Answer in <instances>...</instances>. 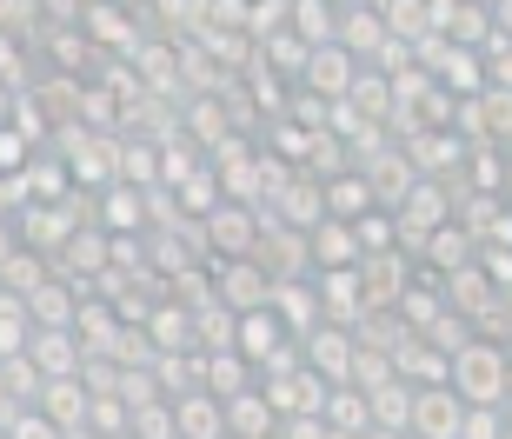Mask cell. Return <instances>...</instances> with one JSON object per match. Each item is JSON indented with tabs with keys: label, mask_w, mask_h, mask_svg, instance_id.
Segmentation results:
<instances>
[{
	"label": "cell",
	"mask_w": 512,
	"mask_h": 439,
	"mask_svg": "<svg viewBox=\"0 0 512 439\" xmlns=\"http://www.w3.org/2000/svg\"><path fill=\"white\" fill-rule=\"evenodd\" d=\"M446 386L459 393V406H506L512 393V346L473 340L446 360Z\"/></svg>",
	"instance_id": "1"
},
{
	"label": "cell",
	"mask_w": 512,
	"mask_h": 439,
	"mask_svg": "<svg viewBox=\"0 0 512 439\" xmlns=\"http://www.w3.org/2000/svg\"><path fill=\"white\" fill-rule=\"evenodd\" d=\"M200 247H207V267L253 260V247H260V213H253V207H233V200H220V207L200 220Z\"/></svg>",
	"instance_id": "2"
},
{
	"label": "cell",
	"mask_w": 512,
	"mask_h": 439,
	"mask_svg": "<svg viewBox=\"0 0 512 439\" xmlns=\"http://www.w3.org/2000/svg\"><path fill=\"white\" fill-rule=\"evenodd\" d=\"M80 34L100 60H133L147 27H140V7H80Z\"/></svg>",
	"instance_id": "3"
},
{
	"label": "cell",
	"mask_w": 512,
	"mask_h": 439,
	"mask_svg": "<svg viewBox=\"0 0 512 439\" xmlns=\"http://www.w3.org/2000/svg\"><path fill=\"white\" fill-rule=\"evenodd\" d=\"M253 267H260L273 287H286V280H313V253H306V233L260 220V247H253Z\"/></svg>",
	"instance_id": "4"
},
{
	"label": "cell",
	"mask_w": 512,
	"mask_h": 439,
	"mask_svg": "<svg viewBox=\"0 0 512 439\" xmlns=\"http://www.w3.org/2000/svg\"><path fill=\"white\" fill-rule=\"evenodd\" d=\"M300 360L320 386H346L353 380V360H360V340H353L346 326H313L300 340Z\"/></svg>",
	"instance_id": "5"
},
{
	"label": "cell",
	"mask_w": 512,
	"mask_h": 439,
	"mask_svg": "<svg viewBox=\"0 0 512 439\" xmlns=\"http://www.w3.org/2000/svg\"><path fill=\"white\" fill-rule=\"evenodd\" d=\"M426 14H433V34L446 47H466V54H486V40H493V14H486V0H426Z\"/></svg>",
	"instance_id": "6"
},
{
	"label": "cell",
	"mask_w": 512,
	"mask_h": 439,
	"mask_svg": "<svg viewBox=\"0 0 512 439\" xmlns=\"http://www.w3.org/2000/svg\"><path fill=\"white\" fill-rule=\"evenodd\" d=\"M213 300L227 306L233 320H247V313H266V300H273V280H266L253 260H233V267H213Z\"/></svg>",
	"instance_id": "7"
},
{
	"label": "cell",
	"mask_w": 512,
	"mask_h": 439,
	"mask_svg": "<svg viewBox=\"0 0 512 439\" xmlns=\"http://www.w3.org/2000/svg\"><path fill=\"white\" fill-rule=\"evenodd\" d=\"M333 47H340L353 67H373V54L386 47L380 7H373V0H340V34H333Z\"/></svg>",
	"instance_id": "8"
},
{
	"label": "cell",
	"mask_w": 512,
	"mask_h": 439,
	"mask_svg": "<svg viewBox=\"0 0 512 439\" xmlns=\"http://www.w3.org/2000/svg\"><path fill=\"white\" fill-rule=\"evenodd\" d=\"M54 273L67 280V287H80V293H94L100 280H107V233L100 227H80L67 247L54 253Z\"/></svg>",
	"instance_id": "9"
},
{
	"label": "cell",
	"mask_w": 512,
	"mask_h": 439,
	"mask_svg": "<svg viewBox=\"0 0 512 439\" xmlns=\"http://www.w3.org/2000/svg\"><path fill=\"white\" fill-rule=\"evenodd\" d=\"M313 300H320V326H353L366 320V293H360V267L346 273H313Z\"/></svg>",
	"instance_id": "10"
},
{
	"label": "cell",
	"mask_w": 512,
	"mask_h": 439,
	"mask_svg": "<svg viewBox=\"0 0 512 439\" xmlns=\"http://www.w3.org/2000/svg\"><path fill=\"white\" fill-rule=\"evenodd\" d=\"M459 420H466V406H459L453 386H419L406 439H459Z\"/></svg>",
	"instance_id": "11"
},
{
	"label": "cell",
	"mask_w": 512,
	"mask_h": 439,
	"mask_svg": "<svg viewBox=\"0 0 512 439\" xmlns=\"http://www.w3.org/2000/svg\"><path fill=\"white\" fill-rule=\"evenodd\" d=\"M353 173L366 180V193H373V207H380V213H399V200H406V193H413V180H419V173L406 167V153H399V147H386V153H373V160H360Z\"/></svg>",
	"instance_id": "12"
},
{
	"label": "cell",
	"mask_w": 512,
	"mask_h": 439,
	"mask_svg": "<svg viewBox=\"0 0 512 439\" xmlns=\"http://www.w3.org/2000/svg\"><path fill=\"white\" fill-rule=\"evenodd\" d=\"M473 260H479V240L459 227V220H446L439 233H426V247L413 253V267L433 273V280H446V273H459V267H473Z\"/></svg>",
	"instance_id": "13"
},
{
	"label": "cell",
	"mask_w": 512,
	"mask_h": 439,
	"mask_svg": "<svg viewBox=\"0 0 512 439\" xmlns=\"http://www.w3.org/2000/svg\"><path fill=\"white\" fill-rule=\"evenodd\" d=\"M406 287H413V260H406V253H380V260H360V293H366V313H393Z\"/></svg>",
	"instance_id": "14"
},
{
	"label": "cell",
	"mask_w": 512,
	"mask_h": 439,
	"mask_svg": "<svg viewBox=\"0 0 512 439\" xmlns=\"http://www.w3.org/2000/svg\"><path fill=\"white\" fill-rule=\"evenodd\" d=\"M439 293H446V313H459L473 333H479V320L499 306V287L479 273V260H473V267H459V273H446V280H439Z\"/></svg>",
	"instance_id": "15"
},
{
	"label": "cell",
	"mask_w": 512,
	"mask_h": 439,
	"mask_svg": "<svg viewBox=\"0 0 512 439\" xmlns=\"http://www.w3.org/2000/svg\"><path fill=\"white\" fill-rule=\"evenodd\" d=\"M353 60L340 54V47H320V54H306V74H300V94H313V100H326V107H340L346 94H353Z\"/></svg>",
	"instance_id": "16"
},
{
	"label": "cell",
	"mask_w": 512,
	"mask_h": 439,
	"mask_svg": "<svg viewBox=\"0 0 512 439\" xmlns=\"http://www.w3.org/2000/svg\"><path fill=\"white\" fill-rule=\"evenodd\" d=\"M27 366H34L40 380H80L87 353H80L74 333H34V340H27Z\"/></svg>",
	"instance_id": "17"
},
{
	"label": "cell",
	"mask_w": 512,
	"mask_h": 439,
	"mask_svg": "<svg viewBox=\"0 0 512 439\" xmlns=\"http://www.w3.org/2000/svg\"><path fill=\"white\" fill-rule=\"evenodd\" d=\"M266 313L286 326V340H306V333L320 326V300H313V280H286V287H273Z\"/></svg>",
	"instance_id": "18"
},
{
	"label": "cell",
	"mask_w": 512,
	"mask_h": 439,
	"mask_svg": "<svg viewBox=\"0 0 512 439\" xmlns=\"http://www.w3.org/2000/svg\"><path fill=\"white\" fill-rule=\"evenodd\" d=\"M286 34L300 40V47H333V34H340V0H293L286 7Z\"/></svg>",
	"instance_id": "19"
},
{
	"label": "cell",
	"mask_w": 512,
	"mask_h": 439,
	"mask_svg": "<svg viewBox=\"0 0 512 439\" xmlns=\"http://www.w3.org/2000/svg\"><path fill=\"white\" fill-rule=\"evenodd\" d=\"M20 187H27V207H67V193H74V173L60 153H34L27 173H20Z\"/></svg>",
	"instance_id": "20"
},
{
	"label": "cell",
	"mask_w": 512,
	"mask_h": 439,
	"mask_svg": "<svg viewBox=\"0 0 512 439\" xmlns=\"http://www.w3.org/2000/svg\"><path fill=\"white\" fill-rule=\"evenodd\" d=\"M34 413L54 426V433H80V426H87V386L80 380H47L40 400H34Z\"/></svg>",
	"instance_id": "21"
},
{
	"label": "cell",
	"mask_w": 512,
	"mask_h": 439,
	"mask_svg": "<svg viewBox=\"0 0 512 439\" xmlns=\"http://www.w3.org/2000/svg\"><path fill=\"white\" fill-rule=\"evenodd\" d=\"M173 439H227V406L213 393H180L173 400Z\"/></svg>",
	"instance_id": "22"
},
{
	"label": "cell",
	"mask_w": 512,
	"mask_h": 439,
	"mask_svg": "<svg viewBox=\"0 0 512 439\" xmlns=\"http://www.w3.org/2000/svg\"><path fill=\"white\" fill-rule=\"evenodd\" d=\"M320 207H326V220H340V227H360L366 213H373V193H366L360 173L346 167V173H333V180H320Z\"/></svg>",
	"instance_id": "23"
},
{
	"label": "cell",
	"mask_w": 512,
	"mask_h": 439,
	"mask_svg": "<svg viewBox=\"0 0 512 439\" xmlns=\"http://www.w3.org/2000/svg\"><path fill=\"white\" fill-rule=\"evenodd\" d=\"M306 253H313V273L360 267V240H353V227H340V220H320V227L306 233Z\"/></svg>",
	"instance_id": "24"
},
{
	"label": "cell",
	"mask_w": 512,
	"mask_h": 439,
	"mask_svg": "<svg viewBox=\"0 0 512 439\" xmlns=\"http://www.w3.org/2000/svg\"><path fill=\"white\" fill-rule=\"evenodd\" d=\"M280 346H286V326L273 320V313H247V320H233V353H240L253 373H260Z\"/></svg>",
	"instance_id": "25"
},
{
	"label": "cell",
	"mask_w": 512,
	"mask_h": 439,
	"mask_svg": "<svg viewBox=\"0 0 512 439\" xmlns=\"http://www.w3.org/2000/svg\"><path fill=\"white\" fill-rule=\"evenodd\" d=\"M393 380L413 386V393H419V386H446V353H433L419 333H406L399 353H393Z\"/></svg>",
	"instance_id": "26"
},
{
	"label": "cell",
	"mask_w": 512,
	"mask_h": 439,
	"mask_svg": "<svg viewBox=\"0 0 512 439\" xmlns=\"http://www.w3.org/2000/svg\"><path fill=\"white\" fill-rule=\"evenodd\" d=\"M200 393H213L220 406L240 400V393H253V366L240 353H200Z\"/></svg>",
	"instance_id": "27"
},
{
	"label": "cell",
	"mask_w": 512,
	"mask_h": 439,
	"mask_svg": "<svg viewBox=\"0 0 512 439\" xmlns=\"http://www.w3.org/2000/svg\"><path fill=\"white\" fill-rule=\"evenodd\" d=\"M439 313H446V293H439V280H433V273H419V267H413V287L399 293L393 320L406 326V333H426V326H433Z\"/></svg>",
	"instance_id": "28"
},
{
	"label": "cell",
	"mask_w": 512,
	"mask_h": 439,
	"mask_svg": "<svg viewBox=\"0 0 512 439\" xmlns=\"http://www.w3.org/2000/svg\"><path fill=\"white\" fill-rule=\"evenodd\" d=\"M380 27H386V40H399V47H426V40H439L426 0H380Z\"/></svg>",
	"instance_id": "29"
},
{
	"label": "cell",
	"mask_w": 512,
	"mask_h": 439,
	"mask_svg": "<svg viewBox=\"0 0 512 439\" xmlns=\"http://www.w3.org/2000/svg\"><path fill=\"white\" fill-rule=\"evenodd\" d=\"M47 280H54V260H40V253H27V247H14L0 260V293H7V300H27V293H40Z\"/></svg>",
	"instance_id": "30"
},
{
	"label": "cell",
	"mask_w": 512,
	"mask_h": 439,
	"mask_svg": "<svg viewBox=\"0 0 512 439\" xmlns=\"http://www.w3.org/2000/svg\"><path fill=\"white\" fill-rule=\"evenodd\" d=\"M273 433H280V413L260 400V386L227 400V439H273Z\"/></svg>",
	"instance_id": "31"
},
{
	"label": "cell",
	"mask_w": 512,
	"mask_h": 439,
	"mask_svg": "<svg viewBox=\"0 0 512 439\" xmlns=\"http://www.w3.org/2000/svg\"><path fill=\"white\" fill-rule=\"evenodd\" d=\"M320 426H326V433H353V439H366V433H373L366 393H353V386H333V393H326V406H320Z\"/></svg>",
	"instance_id": "32"
},
{
	"label": "cell",
	"mask_w": 512,
	"mask_h": 439,
	"mask_svg": "<svg viewBox=\"0 0 512 439\" xmlns=\"http://www.w3.org/2000/svg\"><path fill=\"white\" fill-rule=\"evenodd\" d=\"M147 340H153V353H193V313L160 300L147 313Z\"/></svg>",
	"instance_id": "33"
},
{
	"label": "cell",
	"mask_w": 512,
	"mask_h": 439,
	"mask_svg": "<svg viewBox=\"0 0 512 439\" xmlns=\"http://www.w3.org/2000/svg\"><path fill=\"white\" fill-rule=\"evenodd\" d=\"M346 107H353L366 127H386V120H393V87H386V74L360 67V74H353V94H346Z\"/></svg>",
	"instance_id": "34"
},
{
	"label": "cell",
	"mask_w": 512,
	"mask_h": 439,
	"mask_svg": "<svg viewBox=\"0 0 512 439\" xmlns=\"http://www.w3.org/2000/svg\"><path fill=\"white\" fill-rule=\"evenodd\" d=\"M366 413H373V433H406V420H413V386H399V380L373 386L366 393Z\"/></svg>",
	"instance_id": "35"
},
{
	"label": "cell",
	"mask_w": 512,
	"mask_h": 439,
	"mask_svg": "<svg viewBox=\"0 0 512 439\" xmlns=\"http://www.w3.org/2000/svg\"><path fill=\"white\" fill-rule=\"evenodd\" d=\"M140 227H147V193H133V187L100 193V233H140Z\"/></svg>",
	"instance_id": "36"
},
{
	"label": "cell",
	"mask_w": 512,
	"mask_h": 439,
	"mask_svg": "<svg viewBox=\"0 0 512 439\" xmlns=\"http://www.w3.org/2000/svg\"><path fill=\"white\" fill-rule=\"evenodd\" d=\"M193 353H233V313L220 300L193 313Z\"/></svg>",
	"instance_id": "37"
},
{
	"label": "cell",
	"mask_w": 512,
	"mask_h": 439,
	"mask_svg": "<svg viewBox=\"0 0 512 439\" xmlns=\"http://www.w3.org/2000/svg\"><path fill=\"white\" fill-rule=\"evenodd\" d=\"M167 306H187V313L213 306V267H180L167 280Z\"/></svg>",
	"instance_id": "38"
},
{
	"label": "cell",
	"mask_w": 512,
	"mask_h": 439,
	"mask_svg": "<svg viewBox=\"0 0 512 439\" xmlns=\"http://www.w3.org/2000/svg\"><path fill=\"white\" fill-rule=\"evenodd\" d=\"M127 406H120V393H87V433L94 439H127Z\"/></svg>",
	"instance_id": "39"
},
{
	"label": "cell",
	"mask_w": 512,
	"mask_h": 439,
	"mask_svg": "<svg viewBox=\"0 0 512 439\" xmlns=\"http://www.w3.org/2000/svg\"><path fill=\"white\" fill-rule=\"evenodd\" d=\"M353 240H360V260H380V253H399V227H393V213H366L360 227H353Z\"/></svg>",
	"instance_id": "40"
},
{
	"label": "cell",
	"mask_w": 512,
	"mask_h": 439,
	"mask_svg": "<svg viewBox=\"0 0 512 439\" xmlns=\"http://www.w3.org/2000/svg\"><path fill=\"white\" fill-rule=\"evenodd\" d=\"M286 7H293V0H260V7H247V40L253 47H266L273 34H286Z\"/></svg>",
	"instance_id": "41"
},
{
	"label": "cell",
	"mask_w": 512,
	"mask_h": 439,
	"mask_svg": "<svg viewBox=\"0 0 512 439\" xmlns=\"http://www.w3.org/2000/svg\"><path fill=\"white\" fill-rule=\"evenodd\" d=\"M34 153H40V147H34L27 134H20V127H0V180H20Z\"/></svg>",
	"instance_id": "42"
},
{
	"label": "cell",
	"mask_w": 512,
	"mask_h": 439,
	"mask_svg": "<svg viewBox=\"0 0 512 439\" xmlns=\"http://www.w3.org/2000/svg\"><path fill=\"white\" fill-rule=\"evenodd\" d=\"M127 439H173V400L140 406V413L127 420Z\"/></svg>",
	"instance_id": "43"
},
{
	"label": "cell",
	"mask_w": 512,
	"mask_h": 439,
	"mask_svg": "<svg viewBox=\"0 0 512 439\" xmlns=\"http://www.w3.org/2000/svg\"><path fill=\"white\" fill-rule=\"evenodd\" d=\"M506 420H499V406H466V420H459V439H499Z\"/></svg>",
	"instance_id": "44"
},
{
	"label": "cell",
	"mask_w": 512,
	"mask_h": 439,
	"mask_svg": "<svg viewBox=\"0 0 512 439\" xmlns=\"http://www.w3.org/2000/svg\"><path fill=\"white\" fill-rule=\"evenodd\" d=\"M486 87H506L512 94V40H486Z\"/></svg>",
	"instance_id": "45"
},
{
	"label": "cell",
	"mask_w": 512,
	"mask_h": 439,
	"mask_svg": "<svg viewBox=\"0 0 512 439\" xmlns=\"http://www.w3.org/2000/svg\"><path fill=\"white\" fill-rule=\"evenodd\" d=\"M7 439H60V433H54V426H47V420H40L34 406H27V413H20V420L7 426Z\"/></svg>",
	"instance_id": "46"
},
{
	"label": "cell",
	"mask_w": 512,
	"mask_h": 439,
	"mask_svg": "<svg viewBox=\"0 0 512 439\" xmlns=\"http://www.w3.org/2000/svg\"><path fill=\"white\" fill-rule=\"evenodd\" d=\"M486 14H493V40H512V0H493Z\"/></svg>",
	"instance_id": "47"
},
{
	"label": "cell",
	"mask_w": 512,
	"mask_h": 439,
	"mask_svg": "<svg viewBox=\"0 0 512 439\" xmlns=\"http://www.w3.org/2000/svg\"><path fill=\"white\" fill-rule=\"evenodd\" d=\"M14 100H20V94H7V87H0V127L14 120Z\"/></svg>",
	"instance_id": "48"
},
{
	"label": "cell",
	"mask_w": 512,
	"mask_h": 439,
	"mask_svg": "<svg viewBox=\"0 0 512 439\" xmlns=\"http://www.w3.org/2000/svg\"><path fill=\"white\" fill-rule=\"evenodd\" d=\"M499 420H506V433H512V400H506V406H499Z\"/></svg>",
	"instance_id": "49"
},
{
	"label": "cell",
	"mask_w": 512,
	"mask_h": 439,
	"mask_svg": "<svg viewBox=\"0 0 512 439\" xmlns=\"http://www.w3.org/2000/svg\"><path fill=\"white\" fill-rule=\"evenodd\" d=\"M366 439H406V433H366Z\"/></svg>",
	"instance_id": "50"
},
{
	"label": "cell",
	"mask_w": 512,
	"mask_h": 439,
	"mask_svg": "<svg viewBox=\"0 0 512 439\" xmlns=\"http://www.w3.org/2000/svg\"><path fill=\"white\" fill-rule=\"evenodd\" d=\"M499 439H512V433H499Z\"/></svg>",
	"instance_id": "51"
},
{
	"label": "cell",
	"mask_w": 512,
	"mask_h": 439,
	"mask_svg": "<svg viewBox=\"0 0 512 439\" xmlns=\"http://www.w3.org/2000/svg\"><path fill=\"white\" fill-rule=\"evenodd\" d=\"M0 439H7V433H0Z\"/></svg>",
	"instance_id": "52"
}]
</instances>
